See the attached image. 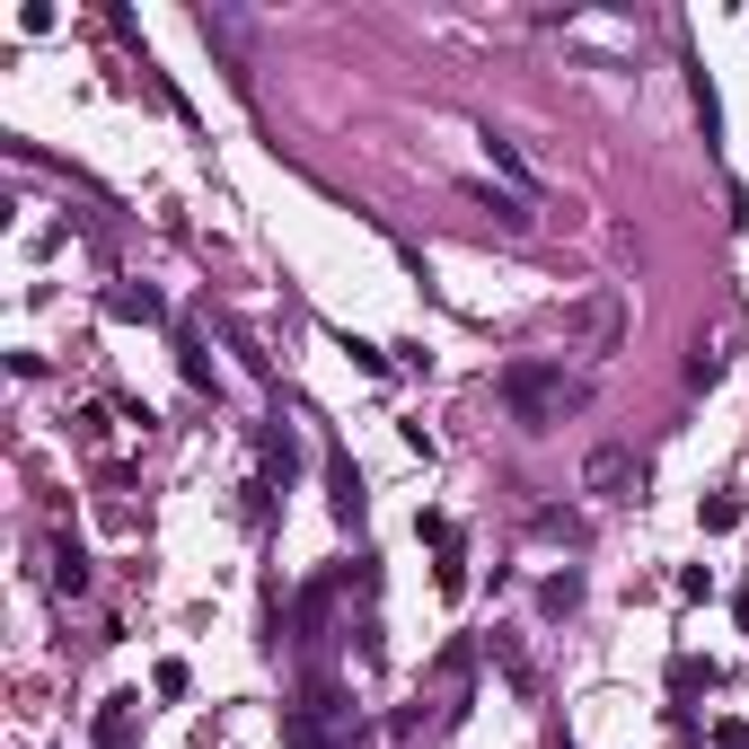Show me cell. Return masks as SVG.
Returning <instances> with one entry per match:
<instances>
[{"instance_id": "obj_11", "label": "cell", "mask_w": 749, "mask_h": 749, "mask_svg": "<svg viewBox=\"0 0 749 749\" xmlns=\"http://www.w3.org/2000/svg\"><path fill=\"white\" fill-rule=\"evenodd\" d=\"M538 600H547V618H565V609H573V600H582V573H556V582H547V591H538Z\"/></svg>"}, {"instance_id": "obj_12", "label": "cell", "mask_w": 749, "mask_h": 749, "mask_svg": "<svg viewBox=\"0 0 749 749\" xmlns=\"http://www.w3.org/2000/svg\"><path fill=\"white\" fill-rule=\"evenodd\" d=\"M697 520H706V529H741V502H732V495H706V502H697Z\"/></svg>"}, {"instance_id": "obj_10", "label": "cell", "mask_w": 749, "mask_h": 749, "mask_svg": "<svg viewBox=\"0 0 749 749\" xmlns=\"http://www.w3.org/2000/svg\"><path fill=\"white\" fill-rule=\"evenodd\" d=\"M53 591H89V556H80V547H62V565H53Z\"/></svg>"}, {"instance_id": "obj_9", "label": "cell", "mask_w": 749, "mask_h": 749, "mask_svg": "<svg viewBox=\"0 0 749 749\" xmlns=\"http://www.w3.org/2000/svg\"><path fill=\"white\" fill-rule=\"evenodd\" d=\"M529 529H538V538H565V547H582V520H573V511H538Z\"/></svg>"}, {"instance_id": "obj_13", "label": "cell", "mask_w": 749, "mask_h": 749, "mask_svg": "<svg viewBox=\"0 0 749 749\" xmlns=\"http://www.w3.org/2000/svg\"><path fill=\"white\" fill-rule=\"evenodd\" d=\"M150 688H159V697H186L194 679H186V661H159V670H150Z\"/></svg>"}, {"instance_id": "obj_8", "label": "cell", "mask_w": 749, "mask_h": 749, "mask_svg": "<svg viewBox=\"0 0 749 749\" xmlns=\"http://www.w3.org/2000/svg\"><path fill=\"white\" fill-rule=\"evenodd\" d=\"M670 688H679V697H697V688H715V661H697V652H679V661H670Z\"/></svg>"}, {"instance_id": "obj_1", "label": "cell", "mask_w": 749, "mask_h": 749, "mask_svg": "<svg viewBox=\"0 0 749 749\" xmlns=\"http://www.w3.org/2000/svg\"><path fill=\"white\" fill-rule=\"evenodd\" d=\"M495 397L529 423V432H547L565 406H582V388L565 379V362H502V371H495Z\"/></svg>"}, {"instance_id": "obj_3", "label": "cell", "mask_w": 749, "mask_h": 749, "mask_svg": "<svg viewBox=\"0 0 749 749\" xmlns=\"http://www.w3.org/2000/svg\"><path fill=\"white\" fill-rule=\"evenodd\" d=\"M643 468L626 459V450H591V468H582V486H600V495H618V486H635Z\"/></svg>"}, {"instance_id": "obj_7", "label": "cell", "mask_w": 749, "mask_h": 749, "mask_svg": "<svg viewBox=\"0 0 749 749\" xmlns=\"http://www.w3.org/2000/svg\"><path fill=\"white\" fill-rule=\"evenodd\" d=\"M573 327H582L591 344H618V300H591V309H573Z\"/></svg>"}, {"instance_id": "obj_14", "label": "cell", "mask_w": 749, "mask_h": 749, "mask_svg": "<svg viewBox=\"0 0 749 749\" xmlns=\"http://www.w3.org/2000/svg\"><path fill=\"white\" fill-rule=\"evenodd\" d=\"M486 150H495V168H502V177H511V186H529V159H520L511 141H486Z\"/></svg>"}, {"instance_id": "obj_5", "label": "cell", "mask_w": 749, "mask_h": 749, "mask_svg": "<svg viewBox=\"0 0 749 749\" xmlns=\"http://www.w3.org/2000/svg\"><path fill=\"white\" fill-rule=\"evenodd\" d=\"M132 706H141V697H107V715H98V749H132Z\"/></svg>"}, {"instance_id": "obj_4", "label": "cell", "mask_w": 749, "mask_h": 749, "mask_svg": "<svg viewBox=\"0 0 749 749\" xmlns=\"http://www.w3.org/2000/svg\"><path fill=\"white\" fill-rule=\"evenodd\" d=\"M468 194H477V203H486V212H495L502 230H529V203H520V194H511V186H486V177H477V186H468Z\"/></svg>"}, {"instance_id": "obj_15", "label": "cell", "mask_w": 749, "mask_h": 749, "mask_svg": "<svg viewBox=\"0 0 749 749\" xmlns=\"http://www.w3.org/2000/svg\"><path fill=\"white\" fill-rule=\"evenodd\" d=\"M186 379H194V388H212V379H221V371H212V353H203L194 336H186Z\"/></svg>"}, {"instance_id": "obj_2", "label": "cell", "mask_w": 749, "mask_h": 749, "mask_svg": "<svg viewBox=\"0 0 749 749\" xmlns=\"http://www.w3.org/2000/svg\"><path fill=\"white\" fill-rule=\"evenodd\" d=\"M107 318H141V327H159V318H168V300H159V291H150V282H116V291H107Z\"/></svg>"}, {"instance_id": "obj_6", "label": "cell", "mask_w": 749, "mask_h": 749, "mask_svg": "<svg viewBox=\"0 0 749 749\" xmlns=\"http://www.w3.org/2000/svg\"><path fill=\"white\" fill-rule=\"evenodd\" d=\"M327 477H336V520H362V477H353V459H344V450L327 459Z\"/></svg>"}]
</instances>
